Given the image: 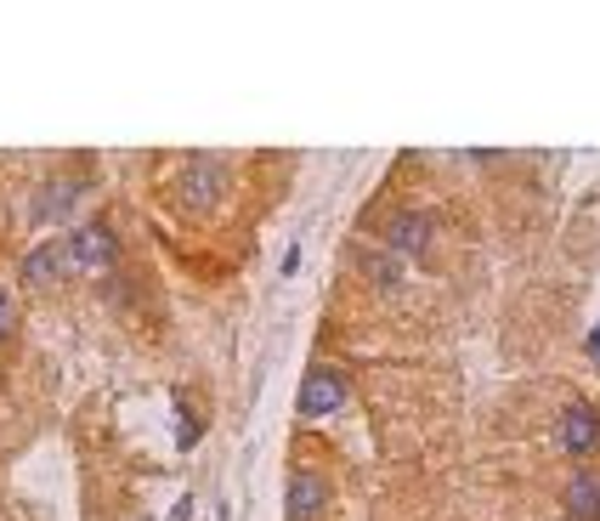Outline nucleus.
Wrapping results in <instances>:
<instances>
[{"instance_id":"nucleus-7","label":"nucleus","mask_w":600,"mask_h":521,"mask_svg":"<svg viewBox=\"0 0 600 521\" xmlns=\"http://www.w3.org/2000/svg\"><path fill=\"white\" fill-rule=\"evenodd\" d=\"M216 187H221V165H210V159H193L187 176H182V193H187L193 205H205V199H216Z\"/></svg>"},{"instance_id":"nucleus-4","label":"nucleus","mask_w":600,"mask_h":521,"mask_svg":"<svg viewBox=\"0 0 600 521\" xmlns=\"http://www.w3.org/2000/svg\"><path fill=\"white\" fill-rule=\"evenodd\" d=\"M600 442V414L595 408H566L561 414V448L566 453H589Z\"/></svg>"},{"instance_id":"nucleus-12","label":"nucleus","mask_w":600,"mask_h":521,"mask_svg":"<svg viewBox=\"0 0 600 521\" xmlns=\"http://www.w3.org/2000/svg\"><path fill=\"white\" fill-rule=\"evenodd\" d=\"M561 521H578V516H561Z\"/></svg>"},{"instance_id":"nucleus-1","label":"nucleus","mask_w":600,"mask_h":521,"mask_svg":"<svg viewBox=\"0 0 600 521\" xmlns=\"http://www.w3.org/2000/svg\"><path fill=\"white\" fill-rule=\"evenodd\" d=\"M300 419H328L335 408H346V374L335 369H312L307 380H300Z\"/></svg>"},{"instance_id":"nucleus-11","label":"nucleus","mask_w":600,"mask_h":521,"mask_svg":"<svg viewBox=\"0 0 600 521\" xmlns=\"http://www.w3.org/2000/svg\"><path fill=\"white\" fill-rule=\"evenodd\" d=\"M0 335H7V306H0Z\"/></svg>"},{"instance_id":"nucleus-2","label":"nucleus","mask_w":600,"mask_h":521,"mask_svg":"<svg viewBox=\"0 0 600 521\" xmlns=\"http://www.w3.org/2000/svg\"><path fill=\"white\" fill-rule=\"evenodd\" d=\"M425 239H430V216H425V210H396V216L385 221V250L414 255V250H425Z\"/></svg>"},{"instance_id":"nucleus-10","label":"nucleus","mask_w":600,"mask_h":521,"mask_svg":"<svg viewBox=\"0 0 600 521\" xmlns=\"http://www.w3.org/2000/svg\"><path fill=\"white\" fill-rule=\"evenodd\" d=\"M589 351H595V363H600V323H595V335H589Z\"/></svg>"},{"instance_id":"nucleus-9","label":"nucleus","mask_w":600,"mask_h":521,"mask_svg":"<svg viewBox=\"0 0 600 521\" xmlns=\"http://www.w3.org/2000/svg\"><path fill=\"white\" fill-rule=\"evenodd\" d=\"M357 267H362V278H374L380 289L403 283V260H396L391 250H385V255H357Z\"/></svg>"},{"instance_id":"nucleus-5","label":"nucleus","mask_w":600,"mask_h":521,"mask_svg":"<svg viewBox=\"0 0 600 521\" xmlns=\"http://www.w3.org/2000/svg\"><path fill=\"white\" fill-rule=\"evenodd\" d=\"M323 499H328V487H323L312 471H300V476L289 482V521H312V516L323 510Z\"/></svg>"},{"instance_id":"nucleus-6","label":"nucleus","mask_w":600,"mask_h":521,"mask_svg":"<svg viewBox=\"0 0 600 521\" xmlns=\"http://www.w3.org/2000/svg\"><path fill=\"white\" fill-rule=\"evenodd\" d=\"M69 267H74V260H69V244L57 239V244H41L35 255L23 260V278H28V283H51L57 273H69Z\"/></svg>"},{"instance_id":"nucleus-8","label":"nucleus","mask_w":600,"mask_h":521,"mask_svg":"<svg viewBox=\"0 0 600 521\" xmlns=\"http://www.w3.org/2000/svg\"><path fill=\"white\" fill-rule=\"evenodd\" d=\"M566 516H584V521H600V482L595 476H573V494H566Z\"/></svg>"},{"instance_id":"nucleus-3","label":"nucleus","mask_w":600,"mask_h":521,"mask_svg":"<svg viewBox=\"0 0 600 521\" xmlns=\"http://www.w3.org/2000/svg\"><path fill=\"white\" fill-rule=\"evenodd\" d=\"M69 244V260L74 267H103V260L114 255V239H108V227L103 221H91V227H80L74 239H62Z\"/></svg>"}]
</instances>
